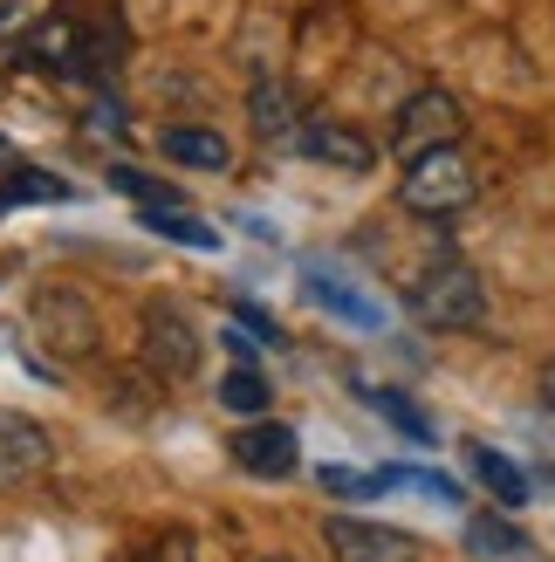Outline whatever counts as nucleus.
Wrapping results in <instances>:
<instances>
[{"mask_svg": "<svg viewBox=\"0 0 555 562\" xmlns=\"http://www.w3.org/2000/svg\"><path fill=\"white\" fill-rule=\"evenodd\" d=\"M411 302V316L432 323V329H474L487 323V281L474 261H460V255H439L432 268H419V281L405 289Z\"/></svg>", "mask_w": 555, "mask_h": 562, "instance_id": "1", "label": "nucleus"}, {"mask_svg": "<svg viewBox=\"0 0 555 562\" xmlns=\"http://www.w3.org/2000/svg\"><path fill=\"white\" fill-rule=\"evenodd\" d=\"M398 200H405V213H419V220H460L466 206L480 200V172H474V158L453 151V145L426 151V158L405 165Z\"/></svg>", "mask_w": 555, "mask_h": 562, "instance_id": "2", "label": "nucleus"}, {"mask_svg": "<svg viewBox=\"0 0 555 562\" xmlns=\"http://www.w3.org/2000/svg\"><path fill=\"white\" fill-rule=\"evenodd\" d=\"M460 137V97L453 90H439V82H426V90H411L398 103V124H392V151L411 165V158H426V151H446Z\"/></svg>", "mask_w": 555, "mask_h": 562, "instance_id": "3", "label": "nucleus"}, {"mask_svg": "<svg viewBox=\"0 0 555 562\" xmlns=\"http://www.w3.org/2000/svg\"><path fill=\"white\" fill-rule=\"evenodd\" d=\"M322 542L337 562H426V549L392 521H364V515H329Z\"/></svg>", "mask_w": 555, "mask_h": 562, "instance_id": "4", "label": "nucleus"}, {"mask_svg": "<svg viewBox=\"0 0 555 562\" xmlns=\"http://www.w3.org/2000/svg\"><path fill=\"white\" fill-rule=\"evenodd\" d=\"M27 323H35V344L55 350V357H90L97 350V316H90V302L69 295V289H42L35 308H27Z\"/></svg>", "mask_w": 555, "mask_h": 562, "instance_id": "5", "label": "nucleus"}, {"mask_svg": "<svg viewBox=\"0 0 555 562\" xmlns=\"http://www.w3.org/2000/svg\"><path fill=\"white\" fill-rule=\"evenodd\" d=\"M200 323L179 302H151L145 308V357L158 363V378H192L200 371Z\"/></svg>", "mask_w": 555, "mask_h": 562, "instance_id": "6", "label": "nucleus"}, {"mask_svg": "<svg viewBox=\"0 0 555 562\" xmlns=\"http://www.w3.org/2000/svg\"><path fill=\"white\" fill-rule=\"evenodd\" d=\"M295 151L302 158H316V165H337V172H356L364 179L371 165H377V145L364 137V124H343V117H302V131H295Z\"/></svg>", "mask_w": 555, "mask_h": 562, "instance_id": "7", "label": "nucleus"}, {"mask_svg": "<svg viewBox=\"0 0 555 562\" xmlns=\"http://www.w3.org/2000/svg\"><path fill=\"white\" fill-rule=\"evenodd\" d=\"M48 460H55L48 426H35L27 412H0V494H8V487H27V481H42Z\"/></svg>", "mask_w": 555, "mask_h": 562, "instance_id": "8", "label": "nucleus"}, {"mask_svg": "<svg viewBox=\"0 0 555 562\" xmlns=\"http://www.w3.org/2000/svg\"><path fill=\"white\" fill-rule=\"evenodd\" d=\"M295 460H302V446H295L288 426H274V418H254V426L234 432V467L254 473V481H288Z\"/></svg>", "mask_w": 555, "mask_h": 562, "instance_id": "9", "label": "nucleus"}, {"mask_svg": "<svg viewBox=\"0 0 555 562\" xmlns=\"http://www.w3.org/2000/svg\"><path fill=\"white\" fill-rule=\"evenodd\" d=\"M302 295H309L316 308H329L337 323H350V329H384V308H377L371 295H356L350 281H337L329 268H309V274H302Z\"/></svg>", "mask_w": 555, "mask_h": 562, "instance_id": "10", "label": "nucleus"}, {"mask_svg": "<svg viewBox=\"0 0 555 562\" xmlns=\"http://www.w3.org/2000/svg\"><path fill=\"white\" fill-rule=\"evenodd\" d=\"M158 145H165L172 165H192V172H227V165H234V145L219 131H206V124H172Z\"/></svg>", "mask_w": 555, "mask_h": 562, "instance_id": "11", "label": "nucleus"}, {"mask_svg": "<svg viewBox=\"0 0 555 562\" xmlns=\"http://www.w3.org/2000/svg\"><path fill=\"white\" fill-rule=\"evenodd\" d=\"M247 117H254V131L268 137V145H288V137L302 131V110H295V97H288V82H274V76L254 82V97H247Z\"/></svg>", "mask_w": 555, "mask_h": 562, "instance_id": "12", "label": "nucleus"}, {"mask_svg": "<svg viewBox=\"0 0 555 562\" xmlns=\"http://www.w3.org/2000/svg\"><path fill=\"white\" fill-rule=\"evenodd\" d=\"M466 467H474V481L501 501V508H521V501H529V473H521L508 453H494V446H474V453H466Z\"/></svg>", "mask_w": 555, "mask_h": 562, "instance_id": "13", "label": "nucleus"}, {"mask_svg": "<svg viewBox=\"0 0 555 562\" xmlns=\"http://www.w3.org/2000/svg\"><path fill=\"white\" fill-rule=\"evenodd\" d=\"M466 549L487 555V562H521L529 555V536H521L514 521H501V515H474L466 521Z\"/></svg>", "mask_w": 555, "mask_h": 562, "instance_id": "14", "label": "nucleus"}, {"mask_svg": "<svg viewBox=\"0 0 555 562\" xmlns=\"http://www.w3.org/2000/svg\"><path fill=\"white\" fill-rule=\"evenodd\" d=\"M219 405H227V412H240L247 426H254V418H268V405H274V391H268V378L254 371V363H234V371L219 378Z\"/></svg>", "mask_w": 555, "mask_h": 562, "instance_id": "15", "label": "nucleus"}, {"mask_svg": "<svg viewBox=\"0 0 555 562\" xmlns=\"http://www.w3.org/2000/svg\"><path fill=\"white\" fill-rule=\"evenodd\" d=\"M145 234H165V240H179V247H200V255H213V247H219V234L206 227V220H192V213H179V206L145 213Z\"/></svg>", "mask_w": 555, "mask_h": 562, "instance_id": "16", "label": "nucleus"}, {"mask_svg": "<svg viewBox=\"0 0 555 562\" xmlns=\"http://www.w3.org/2000/svg\"><path fill=\"white\" fill-rule=\"evenodd\" d=\"M110 186H117L124 200H137L145 213H158V206H179V192H172V186H158V179H145L137 165H110Z\"/></svg>", "mask_w": 555, "mask_h": 562, "instance_id": "17", "label": "nucleus"}, {"mask_svg": "<svg viewBox=\"0 0 555 562\" xmlns=\"http://www.w3.org/2000/svg\"><path fill=\"white\" fill-rule=\"evenodd\" d=\"M21 200H69V179H55V172H8V186H0V206H21Z\"/></svg>", "mask_w": 555, "mask_h": 562, "instance_id": "18", "label": "nucleus"}, {"mask_svg": "<svg viewBox=\"0 0 555 562\" xmlns=\"http://www.w3.org/2000/svg\"><path fill=\"white\" fill-rule=\"evenodd\" d=\"M322 487H329V494H343V501H377V494H392L398 481H392V473H356V467H322Z\"/></svg>", "mask_w": 555, "mask_h": 562, "instance_id": "19", "label": "nucleus"}, {"mask_svg": "<svg viewBox=\"0 0 555 562\" xmlns=\"http://www.w3.org/2000/svg\"><path fill=\"white\" fill-rule=\"evenodd\" d=\"M55 0H0V42H21V35H35V27L48 21Z\"/></svg>", "mask_w": 555, "mask_h": 562, "instance_id": "20", "label": "nucleus"}, {"mask_svg": "<svg viewBox=\"0 0 555 562\" xmlns=\"http://www.w3.org/2000/svg\"><path fill=\"white\" fill-rule=\"evenodd\" d=\"M371 405H377L384 418H392V426H398L405 439H419V446H432V418H426V412H411V405L398 398V391H371Z\"/></svg>", "mask_w": 555, "mask_h": 562, "instance_id": "21", "label": "nucleus"}, {"mask_svg": "<svg viewBox=\"0 0 555 562\" xmlns=\"http://www.w3.org/2000/svg\"><path fill=\"white\" fill-rule=\"evenodd\" d=\"M392 481H398V487H426L432 501H446V508L460 501V487L446 481V473H432V467H392Z\"/></svg>", "mask_w": 555, "mask_h": 562, "instance_id": "22", "label": "nucleus"}, {"mask_svg": "<svg viewBox=\"0 0 555 562\" xmlns=\"http://www.w3.org/2000/svg\"><path fill=\"white\" fill-rule=\"evenodd\" d=\"M234 323H240V329H254L261 344H282V329H274V316H268V308H254V302H240V308H234Z\"/></svg>", "mask_w": 555, "mask_h": 562, "instance_id": "23", "label": "nucleus"}, {"mask_svg": "<svg viewBox=\"0 0 555 562\" xmlns=\"http://www.w3.org/2000/svg\"><path fill=\"white\" fill-rule=\"evenodd\" d=\"M219 344H227V350H234V357H240V363H254V344H247V329H240V323H234V329H227V336H219Z\"/></svg>", "mask_w": 555, "mask_h": 562, "instance_id": "24", "label": "nucleus"}, {"mask_svg": "<svg viewBox=\"0 0 555 562\" xmlns=\"http://www.w3.org/2000/svg\"><path fill=\"white\" fill-rule=\"evenodd\" d=\"M542 405L555 412V363H542Z\"/></svg>", "mask_w": 555, "mask_h": 562, "instance_id": "25", "label": "nucleus"}, {"mask_svg": "<svg viewBox=\"0 0 555 562\" xmlns=\"http://www.w3.org/2000/svg\"><path fill=\"white\" fill-rule=\"evenodd\" d=\"M158 562H192V549H185V542H165V549H158Z\"/></svg>", "mask_w": 555, "mask_h": 562, "instance_id": "26", "label": "nucleus"}, {"mask_svg": "<svg viewBox=\"0 0 555 562\" xmlns=\"http://www.w3.org/2000/svg\"><path fill=\"white\" fill-rule=\"evenodd\" d=\"M268 562H288V555H268Z\"/></svg>", "mask_w": 555, "mask_h": 562, "instance_id": "27", "label": "nucleus"}]
</instances>
